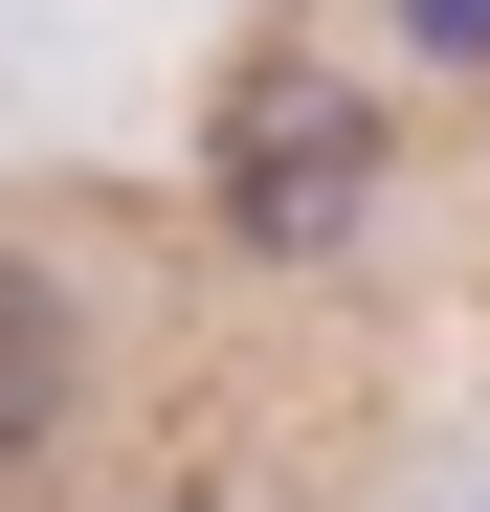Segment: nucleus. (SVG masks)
I'll return each instance as SVG.
<instances>
[{
    "label": "nucleus",
    "mask_w": 490,
    "mask_h": 512,
    "mask_svg": "<svg viewBox=\"0 0 490 512\" xmlns=\"http://www.w3.org/2000/svg\"><path fill=\"white\" fill-rule=\"evenodd\" d=\"M45 379H67V312H45V290H0V446L45 423Z\"/></svg>",
    "instance_id": "2"
},
{
    "label": "nucleus",
    "mask_w": 490,
    "mask_h": 512,
    "mask_svg": "<svg viewBox=\"0 0 490 512\" xmlns=\"http://www.w3.org/2000/svg\"><path fill=\"white\" fill-rule=\"evenodd\" d=\"M223 201H245V245H335V223L379 201V112L335 90V67H268L245 134H223Z\"/></svg>",
    "instance_id": "1"
}]
</instances>
